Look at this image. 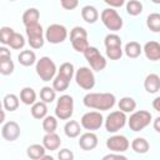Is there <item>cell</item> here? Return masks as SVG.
<instances>
[{
  "mask_svg": "<svg viewBox=\"0 0 160 160\" xmlns=\"http://www.w3.org/2000/svg\"><path fill=\"white\" fill-rule=\"evenodd\" d=\"M82 102L89 109L105 111L114 108L116 98L111 92H88L84 96Z\"/></svg>",
  "mask_w": 160,
  "mask_h": 160,
  "instance_id": "obj_1",
  "label": "cell"
},
{
  "mask_svg": "<svg viewBox=\"0 0 160 160\" xmlns=\"http://www.w3.org/2000/svg\"><path fill=\"white\" fill-rule=\"evenodd\" d=\"M35 70H36L38 76L42 81H50V80H52L54 76L56 75V71H58L55 62L49 56H42L39 60H36Z\"/></svg>",
  "mask_w": 160,
  "mask_h": 160,
  "instance_id": "obj_2",
  "label": "cell"
},
{
  "mask_svg": "<svg viewBox=\"0 0 160 160\" xmlns=\"http://www.w3.org/2000/svg\"><path fill=\"white\" fill-rule=\"evenodd\" d=\"M100 19H101V22L104 24V26L110 31H119L124 25L121 16L119 15V12L114 8L104 9L101 11Z\"/></svg>",
  "mask_w": 160,
  "mask_h": 160,
  "instance_id": "obj_3",
  "label": "cell"
},
{
  "mask_svg": "<svg viewBox=\"0 0 160 160\" xmlns=\"http://www.w3.org/2000/svg\"><path fill=\"white\" fill-rule=\"evenodd\" d=\"M151 119H152V115L149 111L138 110V111H132V114L130 115V118L126 121H128L130 130L138 132V131H141L142 129H145L148 125H150Z\"/></svg>",
  "mask_w": 160,
  "mask_h": 160,
  "instance_id": "obj_4",
  "label": "cell"
},
{
  "mask_svg": "<svg viewBox=\"0 0 160 160\" xmlns=\"http://www.w3.org/2000/svg\"><path fill=\"white\" fill-rule=\"evenodd\" d=\"M74 112V99L70 95H61L55 106V116L60 120H68Z\"/></svg>",
  "mask_w": 160,
  "mask_h": 160,
  "instance_id": "obj_5",
  "label": "cell"
},
{
  "mask_svg": "<svg viewBox=\"0 0 160 160\" xmlns=\"http://www.w3.org/2000/svg\"><path fill=\"white\" fill-rule=\"evenodd\" d=\"M126 114L121 110H115V111H111L106 119L104 120V124H105V129L108 132H118L120 129H122L126 124Z\"/></svg>",
  "mask_w": 160,
  "mask_h": 160,
  "instance_id": "obj_6",
  "label": "cell"
},
{
  "mask_svg": "<svg viewBox=\"0 0 160 160\" xmlns=\"http://www.w3.org/2000/svg\"><path fill=\"white\" fill-rule=\"evenodd\" d=\"M70 42L75 51L84 52V50L89 46L88 31L82 26H74L70 31Z\"/></svg>",
  "mask_w": 160,
  "mask_h": 160,
  "instance_id": "obj_7",
  "label": "cell"
},
{
  "mask_svg": "<svg viewBox=\"0 0 160 160\" xmlns=\"http://www.w3.org/2000/svg\"><path fill=\"white\" fill-rule=\"evenodd\" d=\"M84 56L85 59L88 60L91 70H95V71H101L106 68V59L100 54V51L95 48V46H88L85 50H84Z\"/></svg>",
  "mask_w": 160,
  "mask_h": 160,
  "instance_id": "obj_8",
  "label": "cell"
},
{
  "mask_svg": "<svg viewBox=\"0 0 160 160\" xmlns=\"http://www.w3.org/2000/svg\"><path fill=\"white\" fill-rule=\"evenodd\" d=\"M26 28V36H28V42L30 45V48L32 49H40L44 46V29L42 26L36 22V24H32V25H29V26H25Z\"/></svg>",
  "mask_w": 160,
  "mask_h": 160,
  "instance_id": "obj_9",
  "label": "cell"
},
{
  "mask_svg": "<svg viewBox=\"0 0 160 160\" xmlns=\"http://www.w3.org/2000/svg\"><path fill=\"white\" fill-rule=\"evenodd\" d=\"M68 38V29L61 24H51L45 30V40L50 44L64 42Z\"/></svg>",
  "mask_w": 160,
  "mask_h": 160,
  "instance_id": "obj_10",
  "label": "cell"
},
{
  "mask_svg": "<svg viewBox=\"0 0 160 160\" xmlns=\"http://www.w3.org/2000/svg\"><path fill=\"white\" fill-rule=\"evenodd\" d=\"M76 84L84 90H91L95 86V75L90 68L82 66L74 74Z\"/></svg>",
  "mask_w": 160,
  "mask_h": 160,
  "instance_id": "obj_11",
  "label": "cell"
},
{
  "mask_svg": "<svg viewBox=\"0 0 160 160\" xmlns=\"http://www.w3.org/2000/svg\"><path fill=\"white\" fill-rule=\"evenodd\" d=\"M102 124H104V118L99 111H88L81 116L80 120L81 128H84L88 131L98 130L101 128Z\"/></svg>",
  "mask_w": 160,
  "mask_h": 160,
  "instance_id": "obj_12",
  "label": "cell"
},
{
  "mask_svg": "<svg viewBox=\"0 0 160 160\" xmlns=\"http://www.w3.org/2000/svg\"><path fill=\"white\" fill-rule=\"evenodd\" d=\"M130 142L124 135H112L106 140V148L111 152H124L129 149Z\"/></svg>",
  "mask_w": 160,
  "mask_h": 160,
  "instance_id": "obj_13",
  "label": "cell"
},
{
  "mask_svg": "<svg viewBox=\"0 0 160 160\" xmlns=\"http://www.w3.org/2000/svg\"><path fill=\"white\" fill-rule=\"evenodd\" d=\"M1 135L6 141H15L20 136V126L16 121H8L1 128Z\"/></svg>",
  "mask_w": 160,
  "mask_h": 160,
  "instance_id": "obj_14",
  "label": "cell"
},
{
  "mask_svg": "<svg viewBox=\"0 0 160 160\" xmlns=\"http://www.w3.org/2000/svg\"><path fill=\"white\" fill-rule=\"evenodd\" d=\"M79 146L85 150V151H90L94 150L98 146V136L95 132L92 131H88L80 135L79 138Z\"/></svg>",
  "mask_w": 160,
  "mask_h": 160,
  "instance_id": "obj_15",
  "label": "cell"
},
{
  "mask_svg": "<svg viewBox=\"0 0 160 160\" xmlns=\"http://www.w3.org/2000/svg\"><path fill=\"white\" fill-rule=\"evenodd\" d=\"M142 51L146 56V59L151 60V61H158L160 59V44L158 41H148L144 48Z\"/></svg>",
  "mask_w": 160,
  "mask_h": 160,
  "instance_id": "obj_16",
  "label": "cell"
},
{
  "mask_svg": "<svg viewBox=\"0 0 160 160\" xmlns=\"http://www.w3.org/2000/svg\"><path fill=\"white\" fill-rule=\"evenodd\" d=\"M42 145L46 150H58L61 145V139L56 132H46L42 138Z\"/></svg>",
  "mask_w": 160,
  "mask_h": 160,
  "instance_id": "obj_17",
  "label": "cell"
},
{
  "mask_svg": "<svg viewBox=\"0 0 160 160\" xmlns=\"http://www.w3.org/2000/svg\"><path fill=\"white\" fill-rule=\"evenodd\" d=\"M144 88L149 94H156L160 90V76L158 74H149L144 80Z\"/></svg>",
  "mask_w": 160,
  "mask_h": 160,
  "instance_id": "obj_18",
  "label": "cell"
},
{
  "mask_svg": "<svg viewBox=\"0 0 160 160\" xmlns=\"http://www.w3.org/2000/svg\"><path fill=\"white\" fill-rule=\"evenodd\" d=\"M81 18L84 21H86L88 24H94L96 22V20L99 19V12L96 10L95 6L92 5H86L81 9Z\"/></svg>",
  "mask_w": 160,
  "mask_h": 160,
  "instance_id": "obj_19",
  "label": "cell"
},
{
  "mask_svg": "<svg viewBox=\"0 0 160 160\" xmlns=\"http://www.w3.org/2000/svg\"><path fill=\"white\" fill-rule=\"evenodd\" d=\"M39 19H40V12L36 8H29L22 14V24L25 26L39 22Z\"/></svg>",
  "mask_w": 160,
  "mask_h": 160,
  "instance_id": "obj_20",
  "label": "cell"
},
{
  "mask_svg": "<svg viewBox=\"0 0 160 160\" xmlns=\"http://www.w3.org/2000/svg\"><path fill=\"white\" fill-rule=\"evenodd\" d=\"M64 132L70 139L78 138L81 132V125L76 120H69L64 126Z\"/></svg>",
  "mask_w": 160,
  "mask_h": 160,
  "instance_id": "obj_21",
  "label": "cell"
},
{
  "mask_svg": "<svg viewBox=\"0 0 160 160\" xmlns=\"http://www.w3.org/2000/svg\"><path fill=\"white\" fill-rule=\"evenodd\" d=\"M122 51L125 52V55H126L128 58L135 59V58H139V56L141 55L142 48H141V45H140L138 41H130V42H128V44L125 45V48H124Z\"/></svg>",
  "mask_w": 160,
  "mask_h": 160,
  "instance_id": "obj_22",
  "label": "cell"
},
{
  "mask_svg": "<svg viewBox=\"0 0 160 160\" xmlns=\"http://www.w3.org/2000/svg\"><path fill=\"white\" fill-rule=\"evenodd\" d=\"M31 115L32 118L38 119V120H41L46 116L48 114V106H46V102L44 101H35L32 105H31Z\"/></svg>",
  "mask_w": 160,
  "mask_h": 160,
  "instance_id": "obj_23",
  "label": "cell"
},
{
  "mask_svg": "<svg viewBox=\"0 0 160 160\" xmlns=\"http://www.w3.org/2000/svg\"><path fill=\"white\" fill-rule=\"evenodd\" d=\"M46 149L44 148V145L41 144H32L30 146H28L26 149V155L28 158L32 159V160H41V158L45 155Z\"/></svg>",
  "mask_w": 160,
  "mask_h": 160,
  "instance_id": "obj_24",
  "label": "cell"
},
{
  "mask_svg": "<svg viewBox=\"0 0 160 160\" xmlns=\"http://www.w3.org/2000/svg\"><path fill=\"white\" fill-rule=\"evenodd\" d=\"M18 61L22 66H31L36 62V54L32 50H22L18 55Z\"/></svg>",
  "mask_w": 160,
  "mask_h": 160,
  "instance_id": "obj_25",
  "label": "cell"
},
{
  "mask_svg": "<svg viewBox=\"0 0 160 160\" xmlns=\"http://www.w3.org/2000/svg\"><path fill=\"white\" fill-rule=\"evenodd\" d=\"M20 101L25 105H32L36 101V92L32 88H22L20 91Z\"/></svg>",
  "mask_w": 160,
  "mask_h": 160,
  "instance_id": "obj_26",
  "label": "cell"
},
{
  "mask_svg": "<svg viewBox=\"0 0 160 160\" xmlns=\"http://www.w3.org/2000/svg\"><path fill=\"white\" fill-rule=\"evenodd\" d=\"M131 149L136 152V154H146L150 149V145L146 139L144 138H136L131 141Z\"/></svg>",
  "mask_w": 160,
  "mask_h": 160,
  "instance_id": "obj_27",
  "label": "cell"
},
{
  "mask_svg": "<svg viewBox=\"0 0 160 160\" xmlns=\"http://www.w3.org/2000/svg\"><path fill=\"white\" fill-rule=\"evenodd\" d=\"M2 106L8 111H15L19 108V98L15 94H8L2 99Z\"/></svg>",
  "mask_w": 160,
  "mask_h": 160,
  "instance_id": "obj_28",
  "label": "cell"
},
{
  "mask_svg": "<svg viewBox=\"0 0 160 160\" xmlns=\"http://www.w3.org/2000/svg\"><path fill=\"white\" fill-rule=\"evenodd\" d=\"M69 84H70V80L66 79V78H64L60 74H56L54 76V79H52V89L55 91H59V92L65 91L69 88Z\"/></svg>",
  "mask_w": 160,
  "mask_h": 160,
  "instance_id": "obj_29",
  "label": "cell"
},
{
  "mask_svg": "<svg viewBox=\"0 0 160 160\" xmlns=\"http://www.w3.org/2000/svg\"><path fill=\"white\" fill-rule=\"evenodd\" d=\"M118 105H119V110L124 111L125 114H126V112H132V111L136 109V101H135L132 98H130V96H124V98H121Z\"/></svg>",
  "mask_w": 160,
  "mask_h": 160,
  "instance_id": "obj_30",
  "label": "cell"
},
{
  "mask_svg": "<svg viewBox=\"0 0 160 160\" xmlns=\"http://www.w3.org/2000/svg\"><path fill=\"white\" fill-rule=\"evenodd\" d=\"M126 12L131 16H138L142 12V4L139 0H129L126 2Z\"/></svg>",
  "mask_w": 160,
  "mask_h": 160,
  "instance_id": "obj_31",
  "label": "cell"
},
{
  "mask_svg": "<svg viewBox=\"0 0 160 160\" xmlns=\"http://www.w3.org/2000/svg\"><path fill=\"white\" fill-rule=\"evenodd\" d=\"M146 26L152 32H159L160 31V14H158V12L150 14L146 19Z\"/></svg>",
  "mask_w": 160,
  "mask_h": 160,
  "instance_id": "obj_32",
  "label": "cell"
},
{
  "mask_svg": "<svg viewBox=\"0 0 160 160\" xmlns=\"http://www.w3.org/2000/svg\"><path fill=\"white\" fill-rule=\"evenodd\" d=\"M8 45L11 49H14V50L22 49L25 46V39H24V36L21 34L14 31L12 35H11V38H10V40H9V42H8Z\"/></svg>",
  "mask_w": 160,
  "mask_h": 160,
  "instance_id": "obj_33",
  "label": "cell"
},
{
  "mask_svg": "<svg viewBox=\"0 0 160 160\" xmlns=\"http://www.w3.org/2000/svg\"><path fill=\"white\" fill-rule=\"evenodd\" d=\"M56 128H58V118L56 116L46 115L42 119V129L45 132H55Z\"/></svg>",
  "mask_w": 160,
  "mask_h": 160,
  "instance_id": "obj_34",
  "label": "cell"
},
{
  "mask_svg": "<svg viewBox=\"0 0 160 160\" xmlns=\"http://www.w3.org/2000/svg\"><path fill=\"white\" fill-rule=\"evenodd\" d=\"M55 98H56V91L52 88L44 86L40 90V99H41V101H44L46 104H50V102H52L55 100Z\"/></svg>",
  "mask_w": 160,
  "mask_h": 160,
  "instance_id": "obj_35",
  "label": "cell"
},
{
  "mask_svg": "<svg viewBox=\"0 0 160 160\" xmlns=\"http://www.w3.org/2000/svg\"><path fill=\"white\" fill-rule=\"evenodd\" d=\"M58 74H60V75H62L64 78L71 80L72 76H74V74H75L74 65H72L71 62H64V64H61L60 68H59V70H58Z\"/></svg>",
  "mask_w": 160,
  "mask_h": 160,
  "instance_id": "obj_36",
  "label": "cell"
},
{
  "mask_svg": "<svg viewBox=\"0 0 160 160\" xmlns=\"http://www.w3.org/2000/svg\"><path fill=\"white\" fill-rule=\"evenodd\" d=\"M124 51L121 49V46H108L106 48V56L110 60H119L121 59Z\"/></svg>",
  "mask_w": 160,
  "mask_h": 160,
  "instance_id": "obj_37",
  "label": "cell"
},
{
  "mask_svg": "<svg viewBox=\"0 0 160 160\" xmlns=\"http://www.w3.org/2000/svg\"><path fill=\"white\" fill-rule=\"evenodd\" d=\"M14 69H15V65H14L11 59H6V60H1L0 61V74L1 75H10V74H12Z\"/></svg>",
  "mask_w": 160,
  "mask_h": 160,
  "instance_id": "obj_38",
  "label": "cell"
},
{
  "mask_svg": "<svg viewBox=\"0 0 160 160\" xmlns=\"http://www.w3.org/2000/svg\"><path fill=\"white\" fill-rule=\"evenodd\" d=\"M104 44H105V48H108V46H121L122 41H121V38L119 35H116V34H108L105 36Z\"/></svg>",
  "mask_w": 160,
  "mask_h": 160,
  "instance_id": "obj_39",
  "label": "cell"
},
{
  "mask_svg": "<svg viewBox=\"0 0 160 160\" xmlns=\"http://www.w3.org/2000/svg\"><path fill=\"white\" fill-rule=\"evenodd\" d=\"M14 32V29L10 28V26H2L0 29V42L4 44V45H8L11 35Z\"/></svg>",
  "mask_w": 160,
  "mask_h": 160,
  "instance_id": "obj_40",
  "label": "cell"
},
{
  "mask_svg": "<svg viewBox=\"0 0 160 160\" xmlns=\"http://www.w3.org/2000/svg\"><path fill=\"white\" fill-rule=\"evenodd\" d=\"M62 9L65 10H74L79 5V0H60Z\"/></svg>",
  "mask_w": 160,
  "mask_h": 160,
  "instance_id": "obj_41",
  "label": "cell"
},
{
  "mask_svg": "<svg viewBox=\"0 0 160 160\" xmlns=\"http://www.w3.org/2000/svg\"><path fill=\"white\" fill-rule=\"evenodd\" d=\"M58 158L60 160H72L74 159V154L69 149H61L59 151V154H58Z\"/></svg>",
  "mask_w": 160,
  "mask_h": 160,
  "instance_id": "obj_42",
  "label": "cell"
},
{
  "mask_svg": "<svg viewBox=\"0 0 160 160\" xmlns=\"http://www.w3.org/2000/svg\"><path fill=\"white\" fill-rule=\"evenodd\" d=\"M6 59H11V52L8 48L5 46H0V61L1 60H6Z\"/></svg>",
  "mask_w": 160,
  "mask_h": 160,
  "instance_id": "obj_43",
  "label": "cell"
},
{
  "mask_svg": "<svg viewBox=\"0 0 160 160\" xmlns=\"http://www.w3.org/2000/svg\"><path fill=\"white\" fill-rule=\"evenodd\" d=\"M105 4H108L110 8H121L125 4V0H104Z\"/></svg>",
  "mask_w": 160,
  "mask_h": 160,
  "instance_id": "obj_44",
  "label": "cell"
},
{
  "mask_svg": "<svg viewBox=\"0 0 160 160\" xmlns=\"http://www.w3.org/2000/svg\"><path fill=\"white\" fill-rule=\"evenodd\" d=\"M104 160H111V159H120V160H126V156L125 155H121V152H111V154H108L102 158Z\"/></svg>",
  "mask_w": 160,
  "mask_h": 160,
  "instance_id": "obj_45",
  "label": "cell"
},
{
  "mask_svg": "<svg viewBox=\"0 0 160 160\" xmlns=\"http://www.w3.org/2000/svg\"><path fill=\"white\" fill-rule=\"evenodd\" d=\"M152 108L155 111H160V98H155L154 101H152Z\"/></svg>",
  "mask_w": 160,
  "mask_h": 160,
  "instance_id": "obj_46",
  "label": "cell"
},
{
  "mask_svg": "<svg viewBox=\"0 0 160 160\" xmlns=\"http://www.w3.org/2000/svg\"><path fill=\"white\" fill-rule=\"evenodd\" d=\"M154 130L156 132H160V118L159 116L155 118V120H154Z\"/></svg>",
  "mask_w": 160,
  "mask_h": 160,
  "instance_id": "obj_47",
  "label": "cell"
},
{
  "mask_svg": "<svg viewBox=\"0 0 160 160\" xmlns=\"http://www.w3.org/2000/svg\"><path fill=\"white\" fill-rule=\"evenodd\" d=\"M5 120V111L2 109H0V124H2Z\"/></svg>",
  "mask_w": 160,
  "mask_h": 160,
  "instance_id": "obj_48",
  "label": "cell"
},
{
  "mask_svg": "<svg viewBox=\"0 0 160 160\" xmlns=\"http://www.w3.org/2000/svg\"><path fill=\"white\" fill-rule=\"evenodd\" d=\"M154 4H160V0H151Z\"/></svg>",
  "mask_w": 160,
  "mask_h": 160,
  "instance_id": "obj_49",
  "label": "cell"
},
{
  "mask_svg": "<svg viewBox=\"0 0 160 160\" xmlns=\"http://www.w3.org/2000/svg\"><path fill=\"white\" fill-rule=\"evenodd\" d=\"M1 106H2V102H1V101H0V109H1Z\"/></svg>",
  "mask_w": 160,
  "mask_h": 160,
  "instance_id": "obj_50",
  "label": "cell"
},
{
  "mask_svg": "<svg viewBox=\"0 0 160 160\" xmlns=\"http://www.w3.org/2000/svg\"><path fill=\"white\" fill-rule=\"evenodd\" d=\"M10 1H15V0H10Z\"/></svg>",
  "mask_w": 160,
  "mask_h": 160,
  "instance_id": "obj_51",
  "label": "cell"
}]
</instances>
